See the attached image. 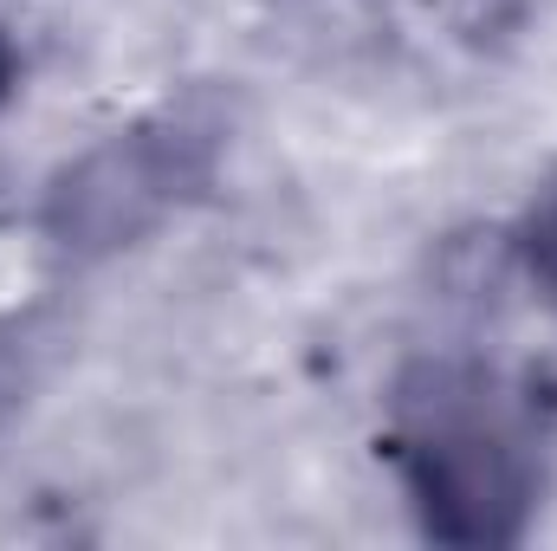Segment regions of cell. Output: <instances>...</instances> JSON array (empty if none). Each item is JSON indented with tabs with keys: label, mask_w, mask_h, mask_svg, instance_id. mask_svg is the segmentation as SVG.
<instances>
[{
	"label": "cell",
	"mask_w": 557,
	"mask_h": 551,
	"mask_svg": "<svg viewBox=\"0 0 557 551\" xmlns=\"http://www.w3.org/2000/svg\"><path fill=\"white\" fill-rule=\"evenodd\" d=\"M214 124L169 111L156 124L117 131L85 149L46 195V234L65 254H111L149 234L182 195H195L214 169Z\"/></svg>",
	"instance_id": "7a4b0ae2"
},
{
	"label": "cell",
	"mask_w": 557,
	"mask_h": 551,
	"mask_svg": "<svg viewBox=\"0 0 557 551\" xmlns=\"http://www.w3.org/2000/svg\"><path fill=\"white\" fill-rule=\"evenodd\" d=\"M13 72H20V65H13V46L0 39V105H7V91H13Z\"/></svg>",
	"instance_id": "277c9868"
},
{
	"label": "cell",
	"mask_w": 557,
	"mask_h": 551,
	"mask_svg": "<svg viewBox=\"0 0 557 551\" xmlns=\"http://www.w3.org/2000/svg\"><path fill=\"white\" fill-rule=\"evenodd\" d=\"M396 467L421 526L447 546H512L539 500V454L519 409L467 370H428L403 396Z\"/></svg>",
	"instance_id": "6da1fadb"
},
{
	"label": "cell",
	"mask_w": 557,
	"mask_h": 551,
	"mask_svg": "<svg viewBox=\"0 0 557 551\" xmlns=\"http://www.w3.org/2000/svg\"><path fill=\"white\" fill-rule=\"evenodd\" d=\"M519 254H525L532 285L557 305V182L532 201V215H525V228H519Z\"/></svg>",
	"instance_id": "3957f363"
}]
</instances>
